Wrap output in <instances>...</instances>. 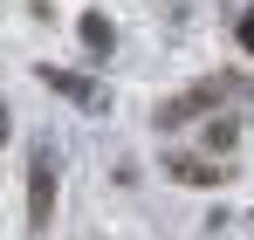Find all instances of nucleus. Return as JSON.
<instances>
[{
	"mask_svg": "<svg viewBox=\"0 0 254 240\" xmlns=\"http://www.w3.org/2000/svg\"><path fill=\"white\" fill-rule=\"evenodd\" d=\"M48 220H55V144H35V158H28V227L48 234Z\"/></svg>",
	"mask_w": 254,
	"mask_h": 240,
	"instance_id": "obj_2",
	"label": "nucleus"
},
{
	"mask_svg": "<svg viewBox=\"0 0 254 240\" xmlns=\"http://www.w3.org/2000/svg\"><path fill=\"white\" fill-rule=\"evenodd\" d=\"M0 137H7V110H0Z\"/></svg>",
	"mask_w": 254,
	"mask_h": 240,
	"instance_id": "obj_8",
	"label": "nucleus"
},
{
	"mask_svg": "<svg viewBox=\"0 0 254 240\" xmlns=\"http://www.w3.org/2000/svg\"><path fill=\"white\" fill-rule=\"evenodd\" d=\"M42 82L55 89V96L83 103V110H110V89H103V82H89V76H76V69H42Z\"/></svg>",
	"mask_w": 254,
	"mask_h": 240,
	"instance_id": "obj_3",
	"label": "nucleus"
},
{
	"mask_svg": "<svg viewBox=\"0 0 254 240\" xmlns=\"http://www.w3.org/2000/svg\"><path fill=\"white\" fill-rule=\"evenodd\" d=\"M110 41H117L110 21H103V14H83V48H89V55H110Z\"/></svg>",
	"mask_w": 254,
	"mask_h": 240,
	"instance_id": "obj_5",
	"label": "nucleus"
},
{
	"mask_svg": "<svg viewBox=\"0 0 254 240\" xmlns=\"http://www.w3.org/2000/svg\"><path fill=\"white\" fill-rule=\"evenodd\" d=\"M234 137H241L234 117H213V123H206V151H234Z\"/></svg>",
	"mask_w": 254,
	"mask_h": 240,
	"instance_id": "obj_6",
	"label": "nucleus"
},
{
	"mask_svg": "<svg viewBox=\"0 0 254 240\" xmlns=\"http://www.w3.org/2000/svg\"><path fill=\"white\" fill-rule=\"evenodd\" d=\"M165 179H179V185H220V165L213 158H186V151H165Z\"/></svg>",
	"mask_w": 254,
	"mask_h": 240,
	"instance_id": "obj_4",
	"label": "nucleus"
},
{
	"mask_svg": "<svg viewBox=\"0 0 254 240\" xmlns=\"http://www.w3.org/2000/svg\"><path fill=\"white\" fill-rule=\"evenodd\" d=\"M241 48L254 55V7H248V21H241Z\"/></svg>",
	"mask_w": 254,
	"mask_h": 240,
	"instance_id": "obj_7",
	"label": "nucleus"
},
{
	"mask_svg": "<svg viewBox=\"0 0 254 240\" xmlns=\"http://www.w3.org/2000/svg\"><path fill=\"white\" fill-rule=\"evenodd\" d=\"M227 96H254V82H234V76H206V82H192L186 96H172V103H158V123H192V117H206L213 103H227Z\"/></svg>",
	"mask_w": 254,
	"mask_h": 240,
	"instance_id": "obj_1",
	"label": "nucleus"
}]
</instances>
